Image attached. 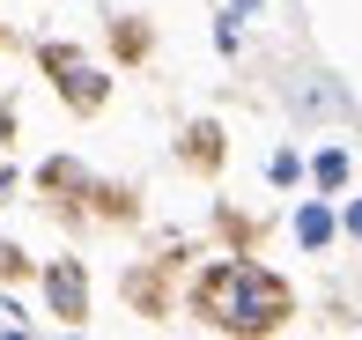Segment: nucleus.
<instances>
[{
	"instance_id": "obj_3",
	"label": "nucleus",
	"mask_w": 362,
	"mask_h": 340,
	"mask_svg": "<svg viewBox=\"0 0 362 340\" xmlns=\"http://www.w3.org/2000/svg\"><path fill=\"white\" fill-rule=\"evenodd\" d=\"M45 311L59 318V326H81L89 318V266L81 259H45Z\"/></svg>"
},
{
	"instance_id": "obj_6",
	"label": "nucleus",
	"mask_w": 362,
	"mask_h": 340,
	"mask_svg": "<svg viewBox=\"0 0 362 340\" xmlns=\"http://www.w3.org/2000/svg\"><path fill=\"white\" fill-rule=\"evenodd\" d=\"M348 185V148H325L318 156V192H340Z\"/></svg>"
},
{
	"instance_id": "obj_10",
	"label": "nucleus",
	"mask_w": 362,
	"mask_h": 340,
	"mask_svg": "<svg viewBox=\"0 0 362 340\" xmlns=\"http://www.w3.org/2000/svg\"><path fill=\"white\" fill-rule=\"evenodd\" d=\"M340 230H348V237H355V245H362V200L348 207V215H340Z\"/></svg>"
},
{
	"instance_id": "obj_1",
	"label": "nucleus",
	"mask_w": 362,
	"mask_h": 340,
	"mask_svg": "<svg viewBox=\"0 0 362 340\" xmlns=\"http://www.w3.org/2000/svg\"><path fill=\"white\" fill-rule=\"evenodd\" d=\"M192 303L229 340H267V333H281L296 318V288L274 266H259V259H215L200 274V288H192Z\"/></svg>"
},
{
	"instance_id": "obj_4",
	"label": "nucleus",
	"mask_w": 362,
	"mask_h": 340,
	"mask_svg": "<svg viewBox=\"0 0 362 340\" xmlns=\"http://www.w3.org/2000/svg\"><path fill=\"white\" fill-rule=\"evenodd\" d=\"M333 237H340V215L325 200H303V207H296V245H303V252H325Z\"/></svg>"
},
{
	"instance_id": "obj_8",
	"label": "nucleus",
	"mask_w": 362,
	"mask_h": 340,
	"mask_svg": "<svg viewBox=\"0 0 362 340\" xmlns=\"http://www.w3.org/2000/svg\"><path fill=\"white\" fill-rule=\"evenodd\" d=\"M267 177H274V185H296V177H303V156H296V148H281V156L267 163Z\"/></svg>"
},
{
	"instance_id": "obj_9",
	"label": "nucleus",
	"mask_w": 362,
	"mask_h": 340,
	"mask_svg": "<svg viewBox=\"0 0 362 340\" xmlns=\"http://www.w3.org/2000/svg\"><path fill=\"white\" fill-rule=\"evenodd\" d=\"M30 274V259H23V245H8V237H0V281H23Z\"/></svg>"
},
{
	"instance_id": "obj_5",
	"label": "nucleus",
	"mask_w": 362,
	"mask_h": 340,
	"mask_svg": "<svg viewBox=\"0 0 362 340\" xmlns=\"http://www.w3.org/2000/svg\"><path fill=\"white\" fill-rule=\"evenodd\" d=\"M296 111H348V96L325 89V74H310V82H296Z\"/></svg>"
},
{
	"instance_id": "obj_7",
	"label": "nucleus",
	"mask_w": 362,
	"mask_h": 340,
	"mask_svg": "<svg viewBox=\"0 0 362 340\" xmlns=\"http://www.w3.org/2000/svg\"><path fill=\"white\" fill-rule=\"evenodd\" d=\"M215 141H222V134H215V126H192V141H185V156H192V163H200V170H207V163H215V156H222V148H215Z\"/></svg>"
},
{
	"instance_id": "obj_2",
	"label": "nucleus",
	"mask_w": 362,
	"mask_h": 340,
	"mask_svg": "<svg viewBox=\"0 0 362 340\" xmlns=\"http://www.w3.org/2000/svg\"><path fill=\"white\" fill-rule=\"evenodd\" d=\"M37 67L52 74V89H59V104L74 111V119H96V111L111 104V74L96 67L81 45H59V37H45L37 45Z\"/></svg>"
},
{
	"instance_id": "obj_11",
	"label": "nucleus",
	"mask_w": 362,
	"mask_h": 340,
	"mask_svg": "<svg viewBox=\"0 0 362 340\" xmlns=\"http://www.w3.org/2000/svg\"><path fill=\"white\" fill-rule=\"evenodd\" d=\"M0 45H8V30H0Z\"/></svg>"
}]
</instances>
